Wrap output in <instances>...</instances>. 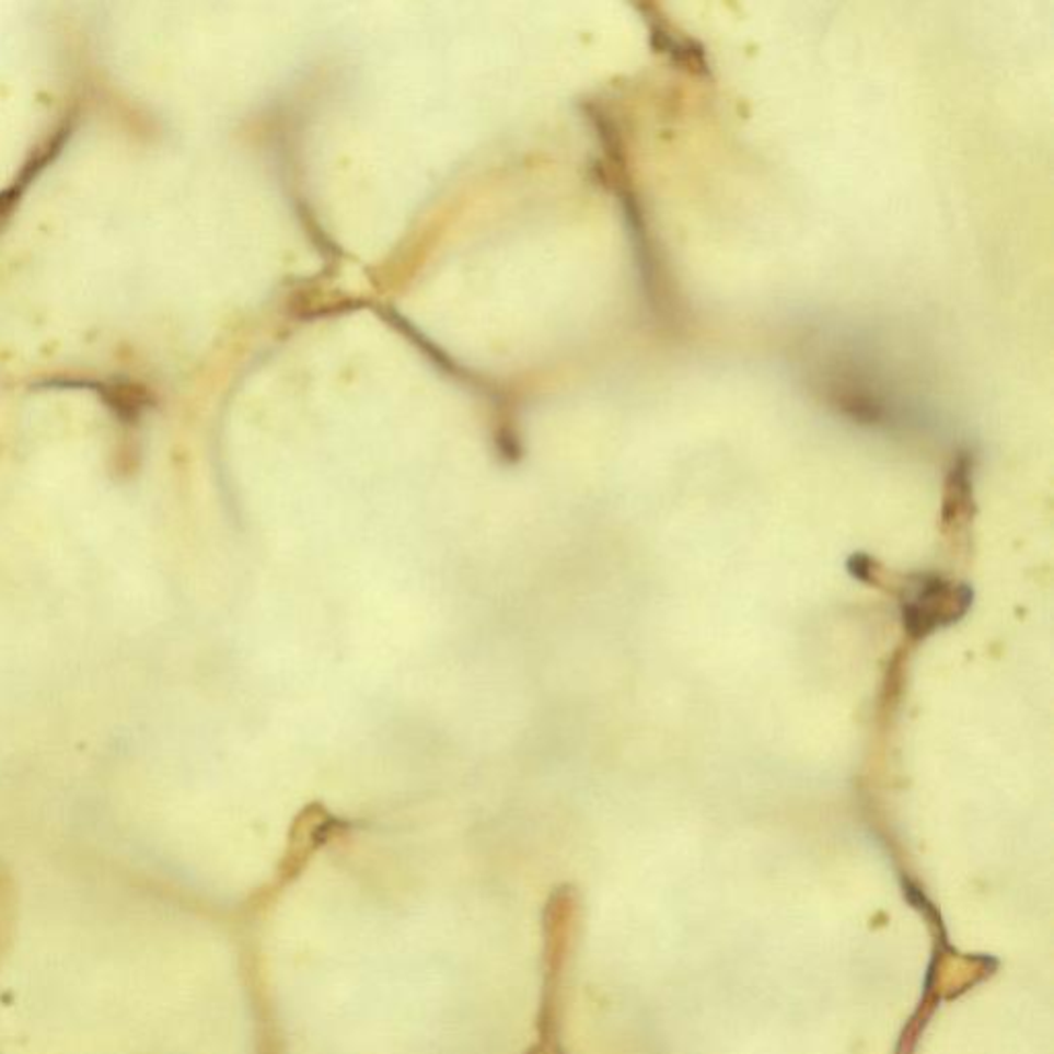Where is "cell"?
<instances>
[{
  "mask_svg": "<svg viewBox=\"0 0 1054 1054\" xmlns=\"http://www.w3.org/2000/svg\"><path fill=\"white\" fill-rule=\"evenodd\" d=\"M972 470H974L972 455L960 453L946 480V495H943V509H941V519L946 525H951L962 516H966L972 507Z\"/></svg>",
  "mask_w": 1054,
  "mask_h": 1054,
  "instance_id": "7a4b0ae2",
  "label": "cell"
},
{
  "mask_svg": "<svg viewBox=\"0 0 1054 1054\" xmlns=\"http://www.w3.org/2000/svg\"><path fill=\"white\" fill-rule=\"evenodd\" d=\"M69 135L70 124H65V126L54 135L53 139L46 142V147L37 151L35 159H32V161L21 170L18 179L13 182V186H9L7 190L0 194V225H2V221L11 215V210L15 207L19 198L23 196V192L27 190V186L34 182L35 175L42 172V170L53 161L54 157L58 155V151L62 149L65 139H67Z\"/></svg>",
  "mask_w": 1054,
  "mask_h": 1054,
  "instance_id": "3957f363",
  "label": "cell"
},
{
  "mask_svg": "<svg viewBox=\"0 0 1054 1054\" xmlns=\"http://www.w3.org/2000/svg\"><path fill=\"white\" fill-rule=\"evenodd\" d=\"M653 35L661 39V53L668 54V58L674 65L686 67L694 74H707L709 72V65H707L703 46H698L688 35L675 32L674 25L670 21L665 25H659V30Z\"/></svg>",
  "mask_w": 1054,
  "mask_h": 1054,
  "instance_id": "277c9868",
  "label": "cell"
},
{
  "mask_svg": "<svg viewBox=\"0 0 1054 1054\" xmlns=\"http://www.w3.org/2000/svg\"><path fill=\"white\" fill-rule=\"evenodd\" d=\"M871 567H873V560L865 554H853V558L848 560V570L861 581H876Z\"/></svg>",
  "mask_w": 1054,
  "mask_h": 1054,
  "instance_id": "5b68a950",
  "label": "cell"
},
{
  "mask_svg": "<svg viewBox=\"0 0 1054 1054\" xmlns=\"http://www.w3.org/2000/svg\"><path fill=\"white\" fill-rule=\"evenodd\" d=\"M972 600L974 591L966 583L939 575H916L902 595V626L913 639H925L966 616Z\"/></svg>",
  "mask_w": 1054,
  "mask_h": 1054,
  "instance_id": "6da1fadb",
  "label": "cell"
}]
</instances>
